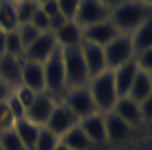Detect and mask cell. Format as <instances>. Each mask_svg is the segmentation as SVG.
Listing matches in <instances>:
<instances>
[{"instance_id": "1", "label": "cell", "mask_w": 152, "mask_h": 150, "mask_svg": "<svg viewBox=\"0 0 152 150\" xmlns=\"http://www.w3.org/2000/svg\"><path fill=\"white\" fill-rule=\"evenodd\" d=\"M150 18H152V7L139 2V0H126L124 4L115 7L108 15V20L115 24V29L121 35H132Z\"/></svg>"}, {"instance_id": "2", "label": "cell", "mask_w": 152, "mask_h": 150, "mask_svg": "<svg viewBox=\"0 0 152 150\" xmlns=\"http://www.w3.org/2000/svg\"><path fill=\"white\" fill-rule=\"evenodd\" d=\"M42 71H44V91L49 93L53 100L60 102L62 95H64V91H66L64 62H62V49L60 46L42 62Z\"/></svg>"}, {"instance_id": "3", "label": "cell", "mask_w": 152, "mask_h": 150, "mask_svg": "<svg viewBox=\"0 0 152 150\" xmlns=\"http://www.w3.org/2000/svg\"><path fill=\"white\" fill-rule=\"evenodd\" d=\"M88 91H91V97H93V102H95L97 113H108V110H113L115 102L119 100L110 71H104V73L91 77V80H88Z\"/></svg>"}, {"instance_id": "4", "label": "cell", "mask_w": 152, "mask_h": 150, "mask_svg": "<svg viewBox=\"0 0 152 150\" xmlns=\"http://www.w3.org/2000/svg\"><path fill=\"white\" fill-rule=\"evenodd\" d=\"M62 62H64V77H66V89H80L88 84V71L84 64L80 46L62 49Z\"/></svg>"}, {"instance_id": "5", "label": "cell", "mask_w": 152, "mask_h": 150, "mask_svg": "<svg viewBox=\"0 0 152 150\" xmlns=\"http://www.w3.org/2000/svg\"><path fill=\"white\" fill-rule=\"evenodd\" d=\"M60 102L77 117V121L84 119V117H88V115H95V113H97L95 102H93L91 91H88V84H86V86H80V89H66Z\"/></svg>"}, {"instance_id": "6", "label": "cell", "mask_w": 152, "mask_h": 150, "mask_svg": "<svg viewBox=\"0 0 152 150\" xmlns=\"http://www.w3.org/2000/svg\"><path fill=\"white\" fill-rule=\"evenodd\" d=\"M104 55H106L108 71H115L117 66L134 60V49H132V40H130V35H121V33H119L115 40H110V42L104 46Z\"/></svg>"}, {"instance_id": "7", "label": "cell", "mask_w": 152, "mask_h": 150, "mask_svg": "<svg viewBox=\"0 0 152 150\" xmlns=\"http://www.w3.org/2000/svg\"><path fill=\"white\" fill-rule=\"evenodd\" d=\"M108 15H110V11H108L99 0H80V7H77V13H75V20H73V22L80 29H86V27H91V24L108 20Z\"/></svg>"}, {"instance_id": "8", "label": "cell", "mask_w": 152, "mask_h": 150, "mask_svg": "<svg viewBox=\"0 0 152 150\" xmlns=\"http://www.w3.org/2000/svg\"><path fill=\"white\" fill-rule=\"evenodd\" d=\"M55 104H57V100H53L46 91L35 93L33 102L24 108V117H27L31 124H35V126L42 128V126L46 124V119L51 117V110L55 108Z\"/></svg>"}, {"instance_id": "9", "label": "cell", "mask_w": 152, "mask_h": 150, "mask_svg": "<svg viewBox=\"0 0 152 150\" xmlns=\"http://www.w3.org/2000/svg\"><path fill=\"white\" fill-rule=\"evenodd\" d=\"M75 126H77V117L73 115L62 102H57V104H55V108L51 110V117L44 124V128H46V130H51L55 137L66 135V132H69L71 128H75Z\"/></svg>"}, {"instance_id": "10", "label": "cell", "mask_w": 152, "mask_h": 150, "mask_svg": "<svg viewBox=\"0 0 152 150\" xmlns=\"http://www.w3.org/2000/svg\"><path fill=\"white\" fill-rule=\"evenodd\" d=\"M57 49V42H55V35L51 33V31H46V33H40L38 38L31 42L27 49H24V60H31V62H44L49 58L51 53Z\"/></svg>"}, {"instance_id": "11", "label": "cell", "mask_w": 152, "mask_h": 150, "mask_svg": "<svg viewBox=\"0 0 152 150\" xmlns=\"http://www.w3.org/2000/svg\"><path fill=\"white\" fill-rule=\"evenodd\" d=\"M119 35V31L115 29V24L110 20H104V22L91 24V27L82 29V42H91L97 46H106L110 40H115Z\"/></svg>"}, {"instance_id": "12", "label": "cell", "mask_w": 152, "mask_h": 150, "mask_svg": "<svg viewBox=\"0 0 152 150\" xmlns=\"http://www.w3.org/2000/svg\"><path fill=\"white\" fill-rule=\"evenodd\" d=\"M80 51H82L84 64H86L88 77H95L99 73H104V71H108L106 55H104V46H97V44H91V42H82Z\"/></svg>"}, {"instance_id": "13", "label": "cell", "mask_w": 152, "mask_h": 150, "mask_svg": "<svg viewBox=\"0 0 152 150\" xmlns=\"http://www.w3.org/2000/svg\"><path fill=\"white\" fill-rule=\"evenodd\" d=\"M20 86L33 91V93H42L44 91V71H42L40 62H31L22 58V66H20Z\"/></svg>"}, {"instance_id": "14", "label": "cell", "mask_w": 152, "mask_h": 150, "mask_svg": "<svg viewBox=\"0 0 152 150\" xmlns=\"http://www.w3.org/2000/svg\"><path fill=\"white\" fill-rule=\"evenodd\" d=\"M77 126L82 128V132L86 135V139L93 146H102L106 143V128H104V115L95 113V115H88L84 119L77 121Z\"/></svg>"}, {"instance_id": "15", "label": "cell", "mask_w": 152, "mask_h": 150, "mask_svg": "<svg viewBox=\"0 0 152 150\" xmlns=\"http://www.w3.org/2000/svg\"><path fill=\"white\" fill-rule=\"evenodd\" d=\"M137 71H139V66H137L134 60H130V62H126V64L117 66L115 71H110L113 80H115V89H117V97H126V95H128L130 84H132Z\"/></svg>"}, {"instance_id": "16", "label": "cell", "mask_w": 152, "mask_h": 150, "mask_svg": "<svg viewBox=\"0 0 152 150\" xmlns=\"http://www.w3.org/2000/svg\"><path fill=\"white\" fill-rule=\"evenodd\" d=\"M102 115H104V128H106V141H124V139L130 137L132 128L124 119H119L113 110L102 113Z\"/></svg>"}, {"instance_id": "17", "label": "cell", "mask_w": 152, "mask_h": 150, "mask_svg": "<svg viewBox=\"0 0 152 150\" xmlns=\"http://www.w3.org/2000/svg\"><path fill=\"white\" fill-rule=\"evenodd\" d=\"M113 113L119 117V119H124L130 128H134V126H139V124H141L139 104H137V102H132L130 97H119V100L115 102V106H113Z\"/></svg>"}, {"instance_id": "18", "label": "cell", "mask_w": 152, "mask_h": 150, "mask_svg": "<svg viewBox=\"0 0 152 150\" xmlns=\"http://www.w3.org/2000/svg\"><path fill=\"white\" fill-rule=\"evenodd\" d=\"M20 66H22V58L2 55L0 58V80L7 82L13 89H18L20 86Z\"/></svg>"}, {"instance_id": "19", "label": "cell", "mask_w": 152, "mask_h": 150, "mask_svg": "<svg viewBox=\"0 0 152 150\" xmlns=\"http://www.w3.org/2000/svg\"><path fill=\"white\" fill-rule=\"evenodd\" d=\"M55 42L60 49H71V46H80L82 44V29L75 22H66L62 29L55 31Z\"/></svg>"}, {"instance_id": "20", "label": "cell", "mask_w": 152, "mask_h": 150, "mask_svg": "<svg viewBox=\"0 0 152 150\" xmlns=\"http://www.w3.org/2000/svg\"><path fill=\"white\" fill-rule=\"evenodd\" d=\"M13 130H15V135L20 137V141H22L24 148H27V150H33L35 139H38V132H40V126L31 124L27 117H20V119L13 121Z\"/></svg>"}, {"instance_id": "21", "label": "cell", "mask_w": 152, "mask_h": 150, "mask_svg": "<svg viewBox=\"0 0 152 150\" xmlns=\"http://www.w3.org/2000/svg\"><path fill=\"white\" fill-rule=\"evenodd\" d=\"M148 95H152V86H150L148 73L137 71V75H134V80H132V84H130V91H128V95H126V97H130L132 102L141 104Z\"/></svg>"}, {"instance_id": "22", "label": "cell", "mask_w": 152, "mask_h": 150, "mask_svg": "<svg viewBox=\"0 0 152 150\" xmlns=\"http://www.w3.org/2000/svg\"><path fill=\"white\" fill-rule=\"evenodd\" d=\"M60 143H62L64 148H69V150H91V148H93V143L86 139V135L82 132L80 126L71 128L66 135H62V137H60Z\"/></svg>"}, {"instance_id": "23", "label": "cell", "mask_w": 152, "mask_h": 150, "mask_svg": "<svg viewBox=\"0 0 152 150\" xmlns=\"http://www.w3.org/2000/svg\"><path fill=\"white\" fill-rule=\"evenodd\" d=\"M130 40H132V49H134V55L139 53V51H145L152 46V18L145 20L141 27L134 31L132 35H130Z\"/></svg>"}, {"instance_id": "24", "label": "cell", "mask_w": 152, "mask_h": 150, "mask_svg": "<svg viewBox=\"0 0 152 150\" xmlns=\"http://www.w3.org/2000/svg\"><path fill=\"white\" fill-rule=\"evenodd\" d=\"M18 29V20H15L13 4L9 0H0V31H15Z\"/></svg>"}, {"instance_id": "25", "label": "cell", "mask_w": 152, "mask_h": 150, "mask_svg": "<svg viewBox=\"0 0 152 150\" xmlns=\"http://www.w3.org/2000/svg\"><path fill=\"white\" fill-rule=\"evenodd\" d=\"M0 150H27L22 146V141H20V137L15 135L13 126L0 130Z\"/></svg>"}, {"instance_id": "26", "label": "cell", "mask_w": 152, "mask_h": 150, "mask_svg": "<svg viewBox=\"0 0 152 150\" xmlns=\"http://www.w3.org/2000/svg\"><path fill=\"white\" fill-rule=\"evenodd\" d=\"M4 55H13V58L24 55V46L18 38V31H7L4 33Z\"/></svg>"}, {"instance_id": "27", "label": "cell", "mask_w": 152, "mask_h": 150, "mask_svg": "<svg viewBox=\"0 0 152 150\" xmlns=\"http://www.w3.org/2000/svg\"><path fill=\"white\" fill-rule=\"evenodd\" d=\"M57 146H60V137H55L51 130H46V128L42 126L40 132H38V139H35L33 150H55Z\"/></svg>"}, {"instance_id": "28", "label": "cell", "mask_w": 152, "mask_h": 150, "mask_svg": "<svg viewBox=\"0 0 152 150\" xmlns=\"http://www.w3.org/2000/svg\"><path fill=\"white\" fill-rule=\"evenodd\" d=\"M11 4H13V11H15L18 27L31 22V15H33V11L38 9V2H11Z\"/></svg>"}, {"instance_id": "29", "label": "cell", "mask_w": 152, "mask_h": 150, "mask_svg": "<svg viewBox=\"0 0 152 150\" xmlns=\"http://www.w3.org/2000/svg\"><path fill=\"white\" fill-rule=\"evenodd\" d=\"M15 31H18V38H20V42H22L24 49H27V46H29V44L40 35V31L35 29L33 24H29V22H27V24H20V27L15 29Z\"/></svg>"}, {"instance_id": "30", "label": "cell", "mask_w": 152, "mask_h": 150, "mask_svg": "<svg viewBox=\"0 0 152 150\" xmlns=\"http://www.w3.org/2000/svg\"><path fill=\"white\" fill-rule=\"evenodd\" d=\"M57 2V9L60 13L64 15L66 20H75V13H77V7H80V0H55Z\"/></svg>"}, {"instance_id": "31", "label": "cell", "mask_w": 152, "mask_h": 150, "mask_svg": "<svg viewBox=\"0 0 152 150\" xmlns=\"http://www.w3.org/2000/svg\"><path fill=\"white\" fill-rule=\"evenodd\" d=\"M134 62H137L139 71H143V73H152V46L145 51H139L137 55H134Z\"/></svg>"}, {"instance_id": "32", "label": "cell", "mask_w": 152, "mask_h": 150, "mask_svg": "<svg viewBox=\"0 0 152 150\" xmlns=\"http://www.w3.org/2000/svg\"><path fill=\"white\" fill-rule=\"evenodd\" d=\"M29 24H33L40 33H46V31H49V15H46V13L38 7V9L33 11V15H31V22H29Z\"/></svg>"}, {"instance_id": "33", "label": "cell", "mask_w": 152, "mask_h": 150, "mask_svg": "<svg viewBox=\"0 0 152 150\" xmlns=\"http://www.w3.org/2000/svg\"><path fill=\"white\" fill-rule=\"evenodd\" d=\"M139 113H141V124H152V95H148L139 104Z\"/></svg>"}, {"instance_id": "34", "label": "cell", "mask_w": 152, "mask_h": 150, "mask_svg": "<svg viewBox=\"0 0 152 150\" xmlns=\"http://www.w3.org/2000/svg\"><path fill=\"white\" fill-rule=\"evenodd\" d=\"M66 22H71V20H66L62 13H55V15H51V18H49V31H51V33H55V31H57V29H62Z\"/></svg>"}, {"instance_id": "35", "label": "cell", "mask_w": 152, "mask_h": 150, "mask_svg": "<svg viewBox=\"0 0 152 150\" xmlns=\"http://www.w3.org/2000/svg\"><path fill=\"white\" fill-rule=\"evenodd\" d=\"M13 86H9L7 82H2L0 80V102H9L11 100V95H13Z\"/></svg>"}, {"instance_id": "36", "label": "cell", "mask_w": 152, "mask_h": 150, "mask_svg": "<svg viewBox=\"0 0 152 150\" xmlns=\"http://www.w3.org/2000/svg\"><path fill=\"white\" fill-rule=\"evenodd\" d=\"M38 7H40L46 15H49V18H51V15H55V13H60V9H57V2H55V0H51V2H44V4H38Z\"/></svg>"}, {"instance_id": "37", "label": "cell", "mask_w": 152, "mask_h": 150, "mask_svg": "<svg viewBox=\"0 0 152 150\" xmlns=\"http://www.w3.org/2000/svg\"><path fill=\"white\" fill-rule=\"evenodd\" d=\"M99 2H102V4H104V7H106V9H108V11H113V9H115V7H119V4H124V2H126V0H99Z\"/></svg>"}, {"instance_id": "38", "label": "cell", "mask_w": 152, "mask_h": 150, "mask_svg": "<svg viewBox=\"0 0 152 150\" xmlns=\"http://www.w3.org/2000/svg\"><path fill=\"white\" fill-rule=\"evenodd\" d=\"M9 2H35V0H9Z\"/></svg>"}, {"instance_id": "39", "label": "cell", "mask_w": 152, "mask_h": 150, "mask_svg": "<svg viewBox=\"0 0 152 150\" xmlns=\"http://www.w3.org/2000/svg\"><path fill=\"white\" fill-rule=\"evenodd\" d=\"M139 2H143V4H150V7H152V0H139Z\"/></svg>"}, {"instance_id": "40", "label": "cell", "mask_w": 152, "mask_h": 150, "mask_svg": "<svg viewBox=\"0 0 152 150\" xmlns=\"http://www.w3.org/2000/svg\"><path fill=\"white\" fill-rule=\"evenodd\" d=\"M38 4H44V2H51V0H35Z\"/></svg>"}, {"instance_id": "41", "label": "cell", "mask_w": 152, "mask_h": 150, "mask_svg": "<svg viewBox=\"0 0 152 150\" xmlns=\"http://www.w3.org/2000/svg\"><path fill=\"white\" fill-rule=\"evenodd\" d=\"M55 150H69V148H64V146H62V143H60V146H57Z\"/></svg>"}, {"instance_id": "42", "label": "cell", "mask_w": 152, "mask_h": 150, "mask_svg": "<svg viewBox=\"0 0 152 150\" xmlns=\"http://www.w3.org/2000/svg\"><path fill=\"white\" fill-rule=\"evenodd\" d=\"M148 80H150V86H152V73H148Z\"/></svg>"}]
</instances>
